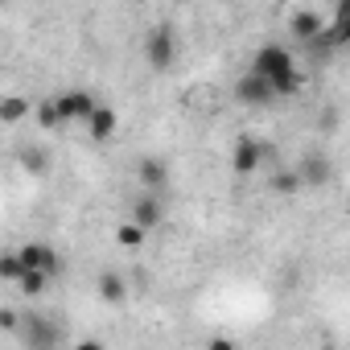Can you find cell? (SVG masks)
I'll list each match as a JSON object with an SVG mask.
<instances>
[{"mask_svg":"<svg viewBox=\"0 0 350 350\" xmlns=\"http://www.w3.org/2000/svg\"><path fill=\"white\" fill-rule=\"evenodd\" d=\"M54 103H58V111H62L66 124H87V120L95 116V107H99L87 91H66V95H58Z\"/></svg>","mask_w":350,"mask_h":350,"instance_id":"6","label":"cell"},{"mask_svg":"<svg viewBox=\"0 0 350 350\" xmlns=\"http://www.w3.org/2000/svg\"><path fill=\"white\" fill-rule=\"evenodd\" d=\"M21 260H25V268H46L50 276L58 272V252L50 243H25L21 247Z\"/></svg>","mask_w":350,"mask_h":350,"instance_id":"11","label":"cell"},{"mask_svg":"<svg viewBox=\"0 0 350 350\" xmlns=\"http://www.w3.org/2000/svg\"><path fill=\"white\" fill-rule=\"evenodd\" d=\"M116 124H120V120H116V111L99 103V107H95V116L87 120V132H91V140H111V132H116Z\"/></svg>","mask_w":350,"mask_h":350,"instance_id":"12","label":"cell"},{"mask_svg":"<svg viewBox=\"0 0 350 350\" xmlns=\"http://www.w3.org/2000/svg\"><path fill=\"white\" fill-rule=\"evenodd\" d=\"M252 70L264 75V79L276 87L280 99L301 91V70H297V62H293V54H288L284 46H260L256 58H252Z\"/></svg>","mask_w":350,"mask_h":350,"instance_id":"1","label":"cell"},{"mask_svg":"<svg viewBox=\"0 0 350 350\" xmlns=\"http://www.w3.org/2000/svg\"><path fill=\"white\" fill-rule=\"evenodd\" d=\"M21 165H25V173H33V178H46V173H50L46 148H25V152H21Z\"/></svg>","mask_w":350,"mask_h":350,"instance_id":"17","label":"cell"},{"mask_svg":"<svg viewBox=\"0 0 350 350\" xmlns=\"http://www.w3.org/2000/svg\"><path fill=\"white\" fill-rule=\"evenodd\" d=\"M0 276H5L9 284H17V280L25 276V260H21V252H9L5 260H0Z\"/></svg>","mask_w":350,"mask_h":350,"instance_id":"18","label":"cell"},{"mask_svg":"<svg viewBox=\"0 0 350 350\" xmlns=\"http://www.w3.org/2000/svg\"><path fill=\"white\" fill-rule=\"evenodd\" d=\"M321 29H325V17H321V13H313V9H297V13L288 17V33H293L297 42H305V46H309Z\"/></svg>","mask_w":350,"mask_h":350,"instance_id":"9","label":"cell"},{"mask_svg":"<svg viewBox=\"0 0 350 350\" xmlns=\"http://www.w3.org/2000/svg\"><path fill=\"white\" fill-rule=\"evenodd\" d=\"M99 297H103L107 305H120V301L128 297V284H124V276H120V272H103V276H99Z\"/></svg>","mask_w":350,"mask_h":350,"instance_id":"13","label":"cell"},{"mask_svg":"<svg viewBox=\"0 0 350 350\" xmlns=\"http://www.w3.org/2000/svg\"><path fill=\"white\" fill-rule=\"evenodd\" d=\"M235 99L243 103V107H272L280 95H276V87L264 79V75H256V70H247L239 83H235Z\"/></svg>","mask_w":350,"mask_h":350,"instance_id":"4","label":"cell"},{"mask_svg":"<svg viewBox=\"0 0 350 350\" xmlns=\"http://www.w3.org/2000/svg\"><path fill=\"white\" fill-rule=\"evenodd\" d=\"M144 62L152 70H169L173 62H178V29H173L169 21L152 25L148 38H144Z\"/></svg>","mask_w":350,"mask_h":350,"instance_id":"2","label":"cell"},{"mask_svg":"<svg viewBox=\"0 0 350 350\" xmlns=\"http://www.w3.org/2000/svg\"><path fill=\"white\" fill-rule=\"evenodd\" d=\"M21 338H25L29 350H54V346L66 342V334H62L50 317H29V321L21 325Z\"/></svg>","mask_w":350,"mask_h":350,"instance_id":"5","label":"cell"},{"mask_svg":"<svg viewBox=\"0 0 350 350\" xmlns=\"http://www.w3.org/2000/svg\"><path fill=\"white\" fill-rule=\"evenodd\" d=\"M297 169H301V182H305V190H321L325 182H329V161L321 157V152H309V157H301L297 161Z\"/></svg>","mask_w":350,"mask_h":350,"instance_id":"8","label":"cell"},{"mask_svg":"<svg viewBox=\"0 0 350 350\" xmlns=\"http://www.w3.org/2000/svg\"><path fill=\"white\" fill-rule=\"evenodd\" d=\"M33 116H38V124H42V128H58V124H62V111H58V103H54V99L38 103V111H33Z\"/></svg>","mask_w":350,"mask_h":350,"instance_id":"20","label":"cell"},{"mask_svg":"<svg viewBox=\"0 0 350 350\" xmlns=\"http://www.w3.org/2000/svg\"><path fill=\"white\" fill-rule=\"evenodd\" d=\"M276 148L268 144V140H256V136H243L239 144H235V152H231V169L239 173V178H247V173H256L268 157H272Z\"/></svg>","mask_w":350,"mask_h":350,"instance_id":"3","label":"cell"},{"mask_svg":"<svg viewBox=\"0 0 350 350\" xmlns=\"http://www.w3.org/2000/svg\"><path fill=\"white\" fill-rule=\"evenodd\" d=\"M0 329H21V321H17V313H13V309L0 313Z\"/></svg>","mask_w":350,"mask_h":350,"instance_id":"21","label":"cell"},{"mask_svg":"<svg viewBox=\"0 0 350 350\" xmlns=\"http://www.w3.org/2000/svg\"><path fill=\"white\" fill-rule=\"evenodd\" d=\"M136 178H140L144 190H157V194H161V190L169 186V165H165L161 157H144L140 169H136Z\"/></svg>","mask_w":350,"mask_h":350,"instance_id":"10","label":"cell"},{"mask_svg":"<svg viewBox=\"0 0 350 350\" xmlns=\"http://www.w3.org/2000/svg\"><path fill=\"white\" fill-rule=\"evenodd\" d=\"M297 190H305L301 169H280L276 178H272V194H297Z\"/></svg>","mask_w":350,"mask_h":350,"instance_id":"16","label":"cell"},{"mask_svg":"<svg viewBox=\"0 0 350 350\" xmlns=\"http://www.w3.org/2000/svg\"><path fill=\"white\" fill-rule=\"evenodd\" d=\"M46 284H50V272H46V268H25V276L17 280V288H21L25 297H38V293H46Z\"/></svg>","mask_w":350,"mask_h":350,"instance_id":"15","label":"cell"},{"mask_svg":"<svg viewBox=\"0 0 350 350\" xmlns=\"http://www.w3.org/2000/svg\"><path fill=\"white\" fill-rule=\"evenodd\" d=\"M128 219H136L144 231H152V227L165 219V202H161V194H157V190H144V194L132 202V215H128Z\"/></svg>","mask_w":350,"mask_h":350,"instance_id":"7","label":"cell"},{"mask_svg":"<svg viewBox=\"0 0 350 350\" xmlns=\"http://www.w3.org/2000/svg\"><path fill=\"white\" fill-rule=\"evenodd\" d=\"M29 111H33V107H29V99H21V95H5V99H0V120H5V124H21Z\"/></svg>","mask_w":350,"mask_h":350,"instance_id":"14","label":"cell"},{"mask_svg":"<svg viewBox=\"0 0 350 350\" xmlns=\"http://www.w3.org/2000/svg\"><path fill=\"white\" fill-rule=\"evenodd\" d=\"M116 239H120L124 247H140V243H144V227H140L136 219H128V223L116 231Z\"/></svg>","mask_w":350,"mask_h":350,"instance_id":"19","label":"cell"}]
</instances>
